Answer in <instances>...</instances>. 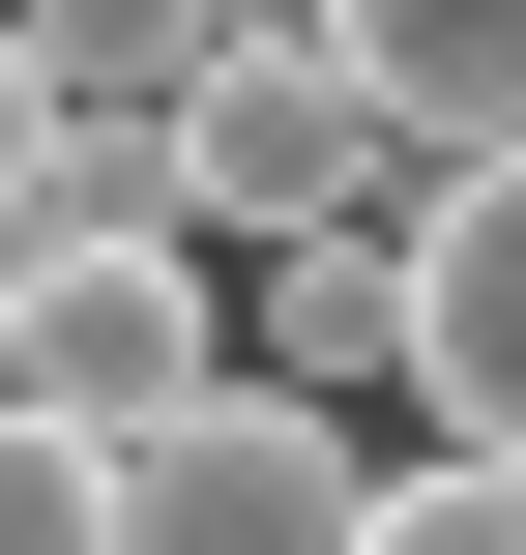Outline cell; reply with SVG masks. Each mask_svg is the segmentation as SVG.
<instances>
[{
    "label": "cell",
    "mask_w": 526,
    "mask_h": 555,
    "mask_svg": "<svg viewBox=\"0 0 526 555\" xmlns=\"http://www.w3.org/2000/svg\"><path fill=\"white\" fill-rule=\"evenodd\" d=\"M176 380H234V263L205 234H0V410L146 439Z\"/></svg>",
    "instance_id": "6da1fadb"
},
{
    "label": "cell",
    "mask_w": 526,
    "mask_h": 555,
    "mask_svg": "<svg viewBox=\"0 0 526 555\" xmlns=\"http://www.w3.org/2000/svg\"><path fill=\"white\" fill-rule=\"evenodd\" d=\"M351 410H293V380H176L146 439H88V555H351Z\"/></svg>",
    "instance_id": "7a4b0ae2"
},
{
    "label": "cell",
    "mask_w": 526,
    "mask_h": 555,
    "mask_svg": "<svg viewBox=\"0 0 526 555\" xmlns=\"http://www.w3.org/2000/svg\"><path fill=\"white\" fill-rule=\"evenodd\" d=\"M176 205H205V263H234V234H351V205H381V117H351V59H322L293 0H234V29L176 59Z\"/></svg>",
    "instance_id": "3957f363"
},
{
    "label": "cell",
    "mask_w": 526,
    "mask_h": 555,
    "mask_svg": "<svg viewBox=\"0 0 526 555\" xmlns=\"http://www.w3.org/2000/svg\"><path fill=\"white\" fill-rule=\"evenodd\" d=\"M381 293H410V410L526 468V146H439V176H381Z\"/></svg>",
    "instance_id": "277c9868"
},
{
    "label": "cell",
    "mask_w": 526,
    "mask_h": 555,
    "mask_svg": "<svg viewBox=\"0 0 526 555\" xmlns=\"http://www.w3.org/2000/svg\"><path fill=\"white\" fill-rule=\"evenodd\" d=\"M322 59H351V117L439 176V146H526V0H293Z\"/></svg>",
    "instance_id": "5b68a950"
},
{
    "label": "cell",
    "mask_w": 526,
    "mask_h": 555,
    "mask_svg": "<svg viewBox=\"0 0 526 555\" xmlns=\"http://www.w3.org/2000/svg\"><path fill=\"white\" fill-rule=\"evenodd\" d=\"M264 263V322H234V380H293V410H351V380H410V293H381V205L351 234H234Z\"/></svg>",
    "instance_id": "8992f818"
},
{
    "label": "cell",
    "mask_w": 526,
    "mask_h": 555,
    "mask_svg": "<svg viewBox=\"0 0 526 555\" xmlns=\"http://www.w3.org/2000/svg\"><path fill=\"white\" fill-rule=\"evenodd\" d=\"M0 234H205V205H176V117L59 88V146H29V205H0Z\"/></svg>",
    "instance_id": "52a82bcc"
},
{
    "label": "cell",
    "mask_w": 526,
    "mask_h": 555,
    "mask_svg": "<svg viewBox=\"0 0 526 555\" xmlns=\"http://www.w3.org/2000/svg\"><path fill=\"white\" fill-rule=\"evenodd\" d=\"M0 29H29L59 88H117V117H176V59H205L234 0H0Z\"/></svg>",
    "instance_id": "ba28073f"
},
{
    "label": "cell",
    "mask_w": 526,
    "mask_h": 555,
    "mask_svg": "<svg viewBox=\"0 0 526 555\" xmlns=\"http://www.w3.org/2000/svg\"><path fill=\"white\" fill-rule=\"evenodd\" d=\"M351 555H526V468L439 439V468H381V498H351Z\"/></svg>",
    "instance_id": "9c48e42d"
},
{
    "label": "cell",
    "mask_w": 526,
    "mask_h": 555,
    "mask_svg": "<svg viewBox=\"0 0 526 555\" xmlns=\"http://www.w3.org/2000/svg\"><path fill=\"white\" fill-rule=\"evenodd\" d=\"M0 555H88V439L59 410H0Z\"/></svg>",
    "instance_id": "30bf717a"
},
{
    "label": "cell",
    "mask_w": 526,
    "mask_h": 555,
    "mask_svg": "<svg viewBox=\"0 0 526 555\" xmlns=\"http://www.w3.org/2000/svg\"><path fill=\"white\" fill-rule=\"evenodd\" d=\"M29 146H59V59H29V29H0V205H29Z\"/></svg>",
    "instance_id": "8fae6325"
}]
</instances>
